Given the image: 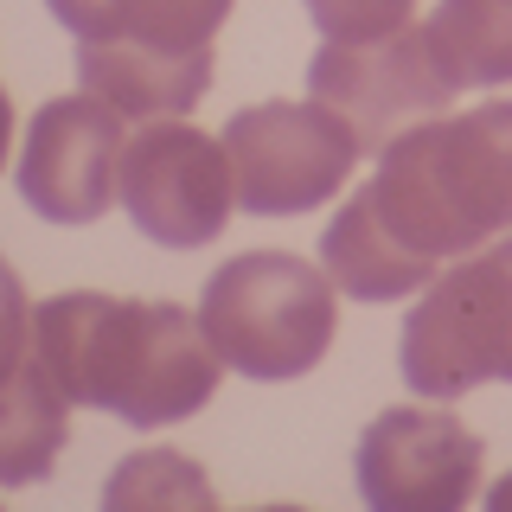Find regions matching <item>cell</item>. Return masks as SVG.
<instances>
[{
    "label": "cell",
    "mask_w": 512,
    "mask_h": 512,
    "mask_svg": "<svg viewBox=\"0 0 512 512\" xmlns=\"http://www.w3.org/2000/svg\"><path fill=\"white\" fill-rule=\"evenodd\" d=\"M512 231V103L410 122L320 231L327 276L359 301L429 288L448 256H474Z\"/></svg>",
    "instance_id": "cell-1"
},
{
    "label": "cell",
    "mask_w": 512,
    "mask_h": 512,
    "mask_svg": "<svg viewBox=\"0 0 512 512\" xmlns=\"http://www.w3.org/2000/svg\"><path fill=\"white\" fill-rule=\"evenodd\" d=\"M32 340L71 404L109 410L135 429L186 423L218 397L224 352L199 314L173 301H116V295H52L32 308Z\"/></svg>",
    "instance_id": "cell-2"
},
{
    "label": "cell",
    "mask_w": 512,
    "mask_h": 512,
    "mask_svg": "<svg viewBox=\"0 0 512 512\" xmlns=\"http://www.w3.org/2000/svg\"><path fill=\"white\" fill-rule=\"evenodd\" d=\"M333 288L340 282L327 276V263L314 269L308 256H288V250H250L212 269L199 320L231 372L282 384L327 359L333 327H340Z\"/></svg>",
    "instance_id": "cell-3"
},
{
    "label": "cell",
    "mask_w": 512,
    "mask_h": 512,
    "mask_svg": "<svg viewBox=\"0 0 512 512\" xmlns=\"http://www.w3.org/2000/svg\"><path fill=\"white\" fill-rule=\"evenodd\" d=\"M397 365L410 391L436 404L493 378L512 384V231L423 288L397 340Z\"/></svg>",
    "instance_id": "cell-4"
},
{
    "label": "cell",
    "mask_w": 512,
    "mask_h": 512,
    "mask_svg": "<svg viewBox=\"0 0 512 512\" xmlns=\"http://www.w3.org/2000/svg\"><path fill=\"white\" fill-rule=\"evenodd\" d=\"M237 205L250 218H295L308 205H327L359 167V135L327 103H256L224 122Z\"/></svg>",
    "instance_id": "cell-5"
},
{
    "label": "cell",
    "mask_w": 512,
    "mask_h": 512,
    "mask_svg": "<svg viewBox=\"0 0 512 512\" xmlns=\"http://www.w3.org/2000/svg\"><path fill=\"white\" fill-rule=\"evenodd\" d=\"M237 199L224 141L199 135L180 116L141 122L122 148V212L160 250H205L224 231Z\"/></svg>",
    "instance_id": "cell-6"
},
{
    "label": "cell",
    "mask_w": 512,
    "mask_h": 512,
    "mask_svg": "<svg viewBox=\"0 0 512 512\" xmlns=\"http://www.w3.org/2000/svg\"><path fill=\"white\" fill-rule=\"evenodd\" d=\"M308 96L352 122L359 148L372 154L410 122H429L455 103V84L436 71L423 26L384 32V39H327L308 64Z\"/></svg>",
    "instance_id": "cell-7"
},
{
    "label": "cell",
    "mask_w": 512,
    "mask_h": 512,
    "mask_svg": "<svg viewBox=\"0 0 512 512\" xmlns=\"http://www.w3.org/2000/svg\"><path fill=\"white\" fill-rule=\"evenodd\" d=\"M487 448L448 410H384L359 436V500L372 512H455L480 493Z\"/></svg>",
    "instance_id": "cell-8"
},
{
    "label": "cell",
    "mask_w": 512,
    "mask_h": 512,
    "mask_svg": "<svg viewBox=\"0 0 512 512\" xmlns=\"http://www.w3.org/2000/svg\"><path fill=\"white\" fill-rule=\"evenodd\" d=\"M122 122L128 116H116V109L90 90L45 103L26 128L20 173H13L20 199L52 224L103 218L109 199H122V148H128Z\"/></svg>",
    "instance_id": "cell-9"
},
{
    "label": "cell",
    "mask_w": 512,
    "mask_h": 512,
    "mask_svg": "<svg viewBox=\"0 0 512 512\" xmlns=\"http://www.w3.org/2000/svg\"><path fill=\"white\" fill-rule=\"evenodd\" d=\"M77 84L128 122L186 116L212 90V52H160L135 39H77Z\"/></svg>",
    "instance_id": "cell-10"
},
{
    "label": "cell",
    "mask_w": 512,
    "mask_h": 512,
    "mask_svg": "<svg viewBox=\"0 0 512 512\" xmlns=\"http://www.w3.org/2000/svg\"><path fill=\"white\" fill-rule=\"evenodd\" d=\"M13 359H7V397H0V480L7 487H26L58 461L64 436H71V416L64 404L71 397L58 391L52 365L39 359V340H32V301L26 288L13 282Z\"/></svg>",
    "instance_id": "cell-11"
},
{
    "label": "cell",
    "mask_w": 512,
    "mask_h": 512,
    "mask_svg": "<svg viewBox=\"0 0 512 512\" xmlns=\"http://www.w3.org/2000/svg\"><path fill=\"white\" fill-rule=\"evenodd\" d=\"M423 39L455 90L512 84V0H436Z\"/></svg>",
    "instance_id": "cell-12"
},
{
    "label": "cell",
    "mask_w": 512,
    "mask_h": 512,
    "mask_svg": "<svg viewBox=\"0 0 512 512\" xmlns=\"http://www.w3.org/2000/svg\"><path fill=\"white\" fill-rule=\"evenodd\" d=\"M224 20H231V0H109L96 39H135V45H160V52H212Z\"/></svg>",
    "instance_id": "cell-13"
},
{
    "label": "cell",
    "mask_w": 512,
    "mask_h": 512,
    "mask_svg": "<svg viewBox=\"0 0 512 512\" xmlns=\"http://www.w3.org/2000/svg\"><path fill=\"white\" fill-rule=\"evenodd\" d=\"M109 506H135V500H186V506H212V487L205 474H192L186 455L173 448H154V455H128L122 474L103 487Z\"/></svg>",
    "instance_id": "cell-14"
},
{
    "label": "cell",
    "mask_w": 512,
    "mask_h": 512,
    "mask_svg": "<svg viewBox=\"0 0 512 512\" xmlns=\"http://www.w3.org/2000/svg\"><path fill=\"white\" fill-rule=\"evenodd\" d=\"M416 0H308V20L320 39H384V32H404Z\"/></svg>",
    "instance_id": "cell-15"
},
{
    "label": "cell",
    "mask_w": 512,
    "mask_h": 512,
    "mask_svg": "<svg viewBox=\"0 0 512 512\" xmlns=\"http://www.w3.org/2000/svg\"><path fill=\"white\" fill-rule=\"evenodd\" d=\"M487 506H493V512H512V474L500 480V487H487Z\"/></svg>",
    "instance_id": "cell-16"
}]
</instances>
